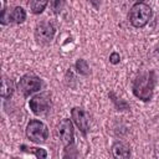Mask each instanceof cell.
I'll use <instances>...</instances> for the list:
<instances>
[{
    "mask_svg": "<svg viewBox=\"0 0 159 159\" xmlns=\"http://www.w3.org/2000/svg\"><path fill=\"white\" fill-rule=\"evenodd\" d=\"M155 81H157V77L154 71L139 73L133 82V87H132L133 94L143 102L150 101L154 93Z\"/></svg>",
    "mask_w": 159,
    "mask_h": 159,
    "instance_id": "cell-1",
    "label": "cell"
},
{
    "mask_svg": "<svg viewBox=\"0 0 159 159\" xmlns=\"http://www.w3.org/2000/svg\"><path fill=\"white\" fill-rule=\"evenodd\" d=\"M150 17H152V9L149 5L144 2H135L128 14L129 22L137 29L144 27L149 22Z\"/></svg>",
    "mask_w": 159,
    "mask_h": 159,
    "instance_id": "cell-2",
    "label": "cell"
},
{
    "mask_svg": "<svg viewBox=\"0 0 159 159\" xmlns=\"http://www.w3.org/2000/svg\"><path fill=\"white\" fill-rule=\"evenodd\" d=\"M26 137L34 143H43L48 138V128L43 122L31 119L26 125Z\"/></svg>",
    "mask_w": 159,
    "mask_h": 159,
    "instance_id": "cell-3",
    "label": "cell"
},
{
    "mask_svg": "<svg viewBox=\"0 0 159 159\" xmlns=\"http://www.w3.org/2000/svg\"><path fill=\"white\" fill-rule=\"evenodd\" d=\"M42 87V81L40 77H37L34 73H26L20 78L19 82V89L25 97H29L30 94L40 91Z\"/></svg>",
    "mask_w": 159,
    "mask_h": 159,
    "instance_id": "cell-4",
    "label": "cell"
},
{
    "mask_svg": "<svg viewBox=\"0 0 159 159\" xmlns=\"http://www.w3.org/2000/svg\"><path fill=\"white\" fill-rule=\"evenodd\" d=\"M56 29L51 22H40L36 27H35V40L37 43L40 45H48L53 36H55Z\"/></svg>",
    "mask_w": 159,
    "mask_h": 159,
    "instance_id": "cell-5",
    "label": "cell"
},
{
    "mask_svg": "<svg viewBox=\"0 0 159 159\" xmlns=\"http://www.w3.org/2000/svg\"><path fill=\"white\" fill-rule=\"evenodd\" d=\"M29 107L32 111V113H35L37 116L47 113L51 108L50 94L48 93H40V94L34 96L29 102Z\"/></svg>",
    "mask_w": 159,
    "mask_h": 159,
    "instance_id": "cell-6",
    "label": "cell"
},
{
    "mask_svg": "<svg viewBox=\"0 0 159 159\" xmlns=\"http://www.w3.org/2000/svg\"><path fill=\"white\" fill-rule=\"evenodd\" d=\"M71 117H72L73 123L81 130V133L86 135L89 129V114L80 107H73L71 109Z\"/></svg>",
    "mask_w": 159,
    "mask_h": 159,
    "instance_id": "cell-7",
    "label": "cell"
},
{
    "mask_svg": "<svg viewBox=\"0 0 159 159\" xmlns=\"http://www.w3.org/2000/svg\"><path fill=\"white\" fill-rule=\"evenodd\" d=\"M57 133H58L61 143L66 148H68L70 145L73 144V124H72L71 119H67V118L62 119L58 124Z\"/></svg>",
    "mask_w": 159,
    "mask_h": 159,
    "instance_id": "cell-8",
    "label": "cell"
},
{
    "mask_svg": "<svg viewBox=\"0 0 159 159\" xmlns=\"http://www.w3.org/2000/svg\"><path fill=\"white\" fill-rule=\"evenodd\" d=\"M111 152H112V155L116 159H127V158L130 157V149L123 142H116L112 145Z\"/></svg>",
    "mask_w": 159,
    "mask_h": 159,
    "instance_id": "cell-9",
    "label": "cell"
},
{
    "mask_svg": "<svg viewBox=\"0 0 159 159\" xmlns=\"http://www.w3.org/2000/svg\"><path fill=\"white\" fill-rule=\"evenodd\" d=\"M26 20V12L21 6H15L9 11V21L14 24H22Z\"/></svg>",
    "mask_w": 159,
    "mask_h": 159,
    "instance_id": "cell-10",
    "label": "cell"
},
{
    "mask_svg": "<svg viewBox=\"0 0 159 159\" xmlns=\"http://www.w3.org/2000/svg\"><path fill=\"white\" fill-rule=\"evenodd\" d=\"M14 89H15V86H14V82L7 78L6 76L2 77L1 80V97L2 98H10L14 93Z\"/></svg>",
    "mask_w": 159,
    "mask_h": 159,
    "instance_id": "cell-11",
    "label": "cell"
},
{
    "mask_svg": "<svg viewBox=\"0 0 159 159\" xmlns=\"http://www.w3.org/2000/svg\"><path fill=\"white\" fill-rule=\"evenodd\" d=\"M48 4V0H27V5L30 7V11L35 15L41 14Z\"/></svg>",
    "mask_w": 159,
    "mask_h": 159,
    "instance_id": "cell-12",
    "label": "cell"
},
{
    "mask_svg": "<svg viewBox=\"0 0 159 159\" xmlns=\"http://www.w3.org/2000/svg\"><path fill=\"white\" fill-rule=\"evenodd\" d=\"M75 67H76V70H77V72H78L80 75L87 76V75L89 73V66H88L87 61H86V60H83V58L77 60V61H76V63H75Z\"/></svg>",
    "mask_w": 159,
    "mask_h": 159,
    "instance_id": "cell-13",
    "label": "cell"
},
{
    "mask_svg": "<svg viewBox=\"0 0 159 159\" xmlns=\"http://www.w3.org/2000/svg\"><path fill=\"white\" fill-rule=\"evenodd\" d=\"M21 149L25 150V152H29V153H32L36 158H40V159H45L47 157V153L45 149L42 148H26L25 145H21Z\"/></svg>",
    "mask_w": 159,
    "mask_h": 159,
    "instance_id": "cell-14",
    "label": "cell"
},
{
    "mask_svg": "<svg viewBox=\"0 0 159 159\" xmlns=\"http://www.w3.org/2000/svg\"><path fill=\"white\" fill-rule=\"evenodd\" d=\"M109 97L112 98V101H113V103L116 104V107H117V109L118 111H124V109H128L129 108V104L125 102V101H123V99H119L118 101V98L114 96V93H109Z\"/></svg>",
    "mask_w": 159,
    "mask_h": 159,
    "instance_id": "cell-15",
    "label": "cell"
},
{
    "mask_svg": "<svg viewBox=\"0 0 159 159\" xmlns=\"http://www.w3.org/2000/svg\"><path fill=\"white\" fill-rule=\"evenodd\" d=\"M51 2V9L55 14H60L65 6V0H50Z\"/></svg>",
    "mask_w": 159,
    "mask_h": 159,
    "instance_id": "cell-16",
    "label": "cell"
},
{
    "mask_svg": "<svg viewBox=\"0 0 159 159\" xmlns=\"http://www.w3.org/2000/svg\"><path fill=\"white\" fill-rule=\"evenodd\" d=\"M119 61H120L119 53L118 52H112L111 56H109V62L113 63V65H117V63H119Z\"/></svg>",
    "mask_w": 159,
    "mask_h": 159,
    "instance_id": "cell-17",
    "label": "cell"
},
{
    "mask_svg": "<svg viewBox=\"0 0 159 159\" xmlns=\"http://www.w3.org/2000/svg\"><path fill=\"white\" fill-rule=\"evenodd\" d=\"M88 2H91L96 9H99V6H101V4H102V1L103 0H87Z\"/></svg>",
    "mask_w": 159,
    "mask_h": 159,
    "instance_id": "cell-18",
    "label": "cell"
},
{
    "mask_svg": "<svg viewBox=\"0 0 159 159\" xmlns=\"http://www.w3.org/2000/svg\"><path fill=\"white\" fill-rule=\"evenodd\" d=\"M134 1H135V2H143L144 0H134Z\"/></svg>",
    "mask_w": 159,
    "mask_h": 159,
    "instance_id": "cell-19",
    "label": "cell"
}]
</instances>
